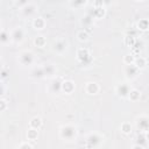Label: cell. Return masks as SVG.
<instances>
[{
  "instance_id": "obj_1",
  "label": "cell",
  "mask_w": 149,
  "mask_h": 149,
  "mask_svg": "<svg viewBox=\"0 0 149 149\" xmlns=\"http://www.w3.org/2000/svg\"><path fill=\"white\" fill-rule=\"evenodd\" d=\"M59 137L64 141H73L77 137V128L71 123L62 126L59 129Z\"/></svg>"
},
{
  "instance_id": "obj_2",
  "label": "cell",
  "mask_w": 149,
  "mask_h": 149,
  "mask_svg": "<svg viewBox=\"0 0 149 149\" xmlns=\"http://www.w3.org/2000/svg\"><path fill=\"white\" fill-rule=\"evenodd\" d=\"M17 62L22 66H30L35 62V56L30 50H23L17 55Z\"/></svg>"
},
{
  "instance_id": "obj_3",
  "label": "cell",
  "mask_w": 149,
  "mask_h": 149,
  "mask_svg": "<svg viewBox=\"0 0 149 149\" xmlns=\"http://www.w3.org/2000/svg\"><path fill=\"white\" fill-rule=\"evenodd\" d=\"M69 48V43L64 37H58L52 43V50L57 55H64Z\"/></svg>"
},
{
  "instance_id": "obj_4",
  "label": "cell",
  "mask_w": 149,
  "mask_h": 149,
  "mask_svg": "<svg viewBox=\"0 0 149 149\" xmlns=\"http://www.w3.org/2000/svg\"><path fill=\"white\" fill-rule=\"evenodd\" d=\"M104 142V137L98 133H90L86 137V144L91 148H97Z\"/></svg>"
},
{
  "instance_id": "obj_5",
  "label": "cell",
  "mask_w": 149,
  "mask_h": 149,
  "mask_svg": "<svg viewBox=\"0 0 149 149\" xmlns=\"http://www.w3.org/2000/svg\"><path fill=\"white\" fill-rule=\"evenodd\" d=\"M37 6L35 3H31V2H28L26 3L24 6L21 7L20 9V14L23 16V17H34L35 14L37 13Z\"/></svg>"
},
{
  "instance_id": "obj_6",
  "label": "cell",
  "mask_w": 149,
  "mask_h": 149,
  "mask_svg": "<svg viewBox=\"0 0 149 149\" xmlns=\"http://www.w3.org/2000/svg\"><path fill=\"white\" fill-rule=\"evenodd\" d=\"M9 34H10V42L15 44H20L24 40V30L21 27H15L9 31Z\"/></svg>"
},
{
  "instance_id": "obj_7",
  "label": "cell",
  "mask_w": 149,
  "mask_h": 149,
  "mask_svg": "<svg viewBox=\"0 0 149 149\" xmlns=\"http://www.w3.org/2000/svg\"><path fill=\"white\" fill-rule=\"evenodd\" d=\"M130 90H132V86L128 83H121V84H118L115 86V93H116V95L120 97V98H122V99H128V95H129Z\"/></svg>"
},
{
  "instance_id": "obj_8",
  "label": "cell",
  "mask_w": 149,
  "mask_h": 149,
  "mask_svg": "<svg viewBox=\"0 0 149 149\" xmlns=\"http://www.w3.org/2000/svg\"><path fill=\"white\" fill-rule=\"evenodd\" d=\"M135 127L141 132V133H147L149 132V118L147 115H140L135 120Z\"/></svg>"
},
{
  "instance_id": "obj_9",
  "label": "cell",
  "mask_w": 149,
  "mask_h": 149,
  "mask_svg": "<svg viewBox=\"0 0 149 149\" xmlns=\"http://www.w3.org/2000/svg\"><path fill=\"white\" fill-rule=\"evenodd\" d=\"M139 71L140 69L133 63V64H125V69H123V72H125V76L128 80H133L137 77L139 74Z\"/></svg>"
},
{
  "instance_id": "obj_10",
  "label": "cell",
  "mask_w": 149,
  "mask_h": 149,
  "mask_svg": "<svg viewBox=\"0 0 149 149\" xmlns=\"http://www.w3.org/2000/svg\"><path fill=\"white\" fill-rule=\"evenodd\" d=\"M43 69H44V76H45V78H55L56 77L57 68H56L55 64H52V63L43 64Z\"/></svg>"
},
{
  "instance_id": "obj_11",
  "label": "cell",
  "mask_w": 149,
  "mask_h": 149,
  "mask_svg": "<svg viewBox=\"0 0 149 149\" xmlns=\"http://www.w3.org/2000/svg\"><path fill=\"white\" fill-rule=\"evenodd\" d=\"M77 59H78L80 63L90 62V61H91V55H90L88 50H87L86 48H80V49H78V51H77Z\"/></svg>"
},
{
  "instance_id": "obj_12",
  "label": "cell",
  "mask_w": 149,
  "mask_h": 149,
  "mask_svg": "<svg viewBox=\"0 0 149 149\" xmlns=\"http://www.w3.org/2000/svg\"><path fill=\"white\" fill-rule=\"evenodd\" d=\"M30 77L33 79H42V78H45L43 65H36V66H34L30 70Z\"/></svg>"
},
{
  "instance_id": "obj_13",
  "label": "cell",
  "mask_w": 149,
  "mask_h": 149,
  "mask_svg": "<svg viewBox=\"0 0 149 149\" xmlns=\"http://www.w3.org/2000/svg\"><path fill=\"white\" fill-rule=\"evenodd\" d=\"M62 84H63V80H61L59 78H54L51 80V83L49 84L50 93H59V92H62Z\"/></svg>"
},
{
  "instance_id": "obj_14",
  "label": "cell",
  "mask_w": 149,
  "mask_h": 149,
  "mask_svg": "<svg viewBox=\"0 0 149 149\" xmlns=\"http://www.w3.org/2000/svg\"><path fill=\"white\" fill-rule=\"evenodd\" d=\"M99 91H100V86H99L98 83H95V81L86 83V85H85V92L86 93H88L91 95H94V94H98Z\"/></svg>"
},
{
  "instance_id": "obj_15",
  "label": "cell",
  "mask_w": 149,
  "mask_h": 149,
  "mask_svg": "<svg viewBox=\"0 0 149 149\" xmlns=\"http://www.w3.org/2000/svg\"><path fill=\"white\" fill-rule=\"evenodd\" d=\"M74 88H76V85H74V83H73L72 80H70V79L63 80V84H62V92H64V93H66V94H70V93H72V92L74 91Z\"/></svg>"
},
{
  "instance_id": "obj_16",
  "label": "cell",
  "mask_w": 149,
  "mask_h": 149,
  "mask_svg": "<svg viewBox=\"0 0 149 149\" xmlns=\"http://www.w3.org/2000/svg\"><path fill=\"white\" fill-rule=\"evenodd\" d=\"M136 141H137V143L136 144H134L132 148H146L147 146H148V139H147V135L144 134V133H141L139 136H137V139H136Z\"/></svg>"
},
{
  "instance_id": "obj_17",
  "label": "cell",
  "mask_w": 149,
  "mask_h": 149,
  "mask_svg": "<svg viewBox=\"0 0 149 149\" xmlns=\"http://www.w3.org/2000/svg\"><path fill=\"white\" fill-rule=\"evenodd\" d=\"M104 7H105V6H102V5L95 6L91 15H92L94 19H101V17H104V15H105V8H104Z\"/></svg>"
},
{
  "instance_id": "obj_18",
  "label": "cell",
  "mask_w": 149,
  "mask_h": 149,
  "mask_svg": "<svg viewBox=\"0 0 149 149\" xmlns=\"http://www.w3.org/2000/svg\"><path fill=\"white\" fill-rule=\"evenodd\" d=\"M33 27L37 30H42L44 27H45V20L41 16H37V17H34L33 19Z\"/></svg>"
},
{
  "instance_id": "obj_19",
  "label": "cell",
  "mask_w": 149,
  "mask_h": 149,
  "mask_svg": "<svg viewBox=\"0 0 149 149\" xmlns=\"http://www.w3.org/2000/svg\"><path fill=\"white\" fill-rule=\"evenodd\" d=\"M93 20H94V17H93L91 14H86L85 16L81 17V20H80V24H81L84 28L91 27V26L93 24Z\"/></svg>"
},
{
  "instance_id": "obj_20",
  "label": "cell",
  "mask_w": 149,
  "mask_h": 149,
  "mask_svg": "<svg viewBox=\"0 0 149 149\" xmlns=\"http://www.w3.org/2000/svg\"><path fill=\"white\" fill-rule=\"evenodd\" d=\"M37 136H38V129L36 128H29L28 132H27V137L29 141H35L37 140Z\"/></svg>"
},
{
  "instance_id": "obj_21",
  "label": "cell",
  "mask_w": 149,
  "mask_h": 149,
  "mask_svg": "<svg viewBox=\"0 0 149 149\" xmlns=\"http://www.w3.org/2000/svg\"><path fill=\"white\" fill-rule=\"evenodd\" d=\"M29 126L31 128H36V129H40L41 126H42V120L40 116H34L30 121H29Z\"/></svg>"
},
{
  "instance_id": "obj_22",
  "label": "cell",
  "mask_w": 149,
  "mask_h": 149,
  "mask_svg": "<svg viewBox=\"0 0 149 149\" xmlns=\"http://www.w3.org/2000/svg\"><path fill=\"white\" fill-rule=\"evenodd\" d=\"M140 97H141L140 91H139V90H136V88H132V90H130V92H129L128 99H129L130 101H137V100L140 99Z\"/></svg>"
},
{
  "instance_id": "obj_23",
  "label": "cell",
  "mask_w": 149,
  "mask_h": 149,
  "mask_svg": "<svg viewBox=\"0 0 149 149\" xmlns=\"http://www.w3.org/2000/svg\"><path fill=\"white\" fill-rule=\"evenodd\" d=\"M45 43H47V40H45V37L42 36V35H38V36H36V37L34 38V44H35L36 47H38V48H43V47L45 45Z\"/></svg>"
},
{
  "instance_id": "obj_24",
  "label": "cell",
  "mask_w": 149,
  "mask_h": 149,
  "mask_svg": "<svg viewBox=\"0 0 149 149\" xmlns=\"http://www.w3.org/2000/svg\"><path fill=\"white\" fill-rule=\"evenodd\" d=\"M134 64L141 70V69H144L146 65H147V59L144 57H135V61H134Z\"/></svg>"
},
{
  "instance_id": "obj_25",
  "label": "cell",
  "mask_w": 149,
  "mask_h": 149,
  "mask_svg": "<svg viewBox=\"0 0 149 149\" xmlns=\"http://www.w3.org/2000/svg\"><path fill=\"white\" fill-rule=\"evenodd\" d=\"M87 3V0H70V6L72 8H81Z\"/></svg>"
},
{
  "instance_id": "obj_26",
  "label": "cell",
  "mask_w": 149,
  "mask_h": 149,
  "mask_svg": "<svg viewBox=\"0 0 149 149\" xmlns=\"http://www.w3.org/2000/svg\"><path fill=\"white\" fill-rule=\"evenodd\" d=\"M77 38H78L80 42H86V41L88 40V33H87L86 30L81 29V30H79V31L77 33Z\"/></svg>"
},
{
  "instance_id": "obj_27",
  "label": "cell",
  "mask_w": 149,
  "mask_h": 149,
  "mask_svg": "<svg viewBox=\"0 0 149 149\" xmlns=\"http://www.w3.org/2000/svg\"><path fill=\"white\" fill-rule=\"evenodd\" d=\"M120 129H121V132H122L123 134L128 135V134L132 133V125H130L129 122H123V123H121Z\"/></svg>"
},
{
  "instance_id": "obj_28",
  "label": "cell",
  "mask_w": 149,
  "mask_h": 149,
  "mask_svg": "<svg viewBox=\"0 0 149 149\" xmlns=\"http://www.w3.org/2000/svg\"><path fill=\"white\" fill-rule=\"evenodd\" d=\"M137 28L141 30H149V20L148 19H143L137 23Z\"/></svg>"
},
{
  "instance_id": "obj_29",
  "label": "cell",
  "mask_w": 149,
  "mask_h": 149,
  "mask_svg": "<svg viewBox=\"0 0 149 149\" xmlns=\"http://www.w3.org/2000/svg\"><path fill=\"white\" fill-rule=\"evenodd\" d=\"M0 40H1V43H2V44H7V43L10 41V34H9V31L2 30V31H1V37H0Z\"/></svg>"
},
{
  "instance_id": "obj_30",
  "label": "cell",
  "mask_w": 149,
  "mask_h": 149,
  "mask_svg": "<svg viewBox=\"0 0 149 149\" xmlns=\"http://www.w3.org/2000/svg\"><path fill=\"white\" fill-rule=\"evenodd\" d=\"M134 61H135V57L132 54H127L123 56V63L125 64H133Z\"/></svg>"
},
{
  "instance_id": "obj_31",
  "label": "cell",
  "mask_w": 149,
  "mask_h": 149,
  "mask_svg": "<svg viewBox=\"0 0 149 149\" xmlns=\"http://www.w3.org/2000/svg\"><path fill=\"white\" fill-rule=\"evenodd\" d=\"M0 105H1L0 111H1V112H5V111H6V107H7V101H6L3 98H1V100H0Z\"/></svg>"
},
{
  "instance_id": "obj_32",
  "label": "cell",
  "mask_w": 149,
  "mask_h": 149,
  "mask_svg": "<svg viewBox=\"0 0 149 149\" xmlns=\"http://www.w3.org/2000/svg\"><path fill=\"white\" fill-rule=\"evenodd\" d=\"M33 147L34 146L31 143H29V142H23V143H21V144L17 146V148H20V149H22V148H33Z\"/></svg>"
},
{
  "instance_id": "obj_33",
  "label": "cell",
  "mask_w": 149,
  "mask_h": 149,
  "mask_svg": "<svg viewBox=\"0 0 149 149\" xmlns=\"http://www.w3.org/2000/svg\"><path fill=\"white\" fill-rule=\"evenodd\" d=\"M99 1H100V3H101L102 6L106 7V6H111V5L113 3L114 0H99Z\"/></svg>"
},
{
  "instance_id": "obj_34",
  "label": "cell",
  "mask_w": 149,
  "mask_h": 149,
  "mask_svg": "<svg viewBox=\"0 0 149 149\" xmlns=\"http://www.w3.org/2000/svg\"><path fill=\"white\" fill-rule=\"evenodd\" d=\"M146 135H147V139H148V142H149V132H147Z\"/></svg>"
},
{
  "instance_id": "obj_35",
  "label": "cell",
  "mask_w": 149,
  "mask_h": 149,
  "mask_svg": "<svg viewBox=\"0 0 149 149\" xmlns=\"http://www.w3.org/2000/svg\"><path fill=\"white\" fill-rule=\"evenodd\" d=\"M135 1H144V0H135Z\"/></svg>"
},
{
  "instance_id": "obj_36",
  "label": "cell",
  "mask_w": 149,
  "mask_h": 149,
  "mask_svg": "<svg viewBox=\"0 0 149 149\" xmlns=\"http://www.w3.org/2000/svg\"><path fill=\"white\" fill-rule=\"evenodd\" d=\"M16 1H19V0H16Z\"/></svg>"
}]
</instances>
